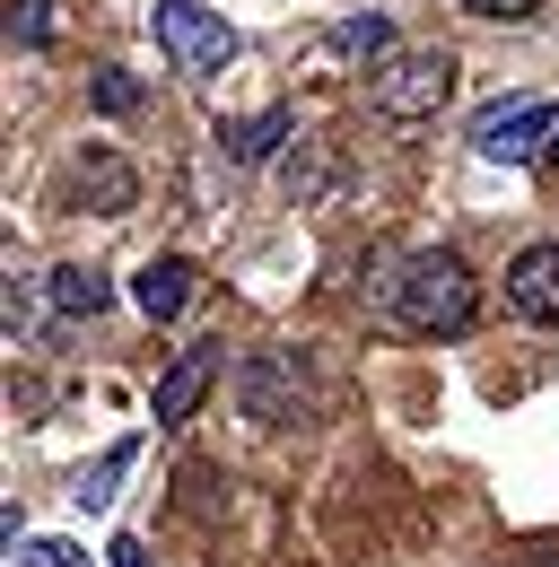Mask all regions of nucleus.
<instances>
[{
	"mask_svg": "<svg viewBox=\"0 0 559 567\" xmlns=\"http://www.w3.org/2000/svg\"><path fill=\"white\" fill-rule=\"evenodd\" d=\"M551 567H559V559H551Z\"/></svg>",
	"mask_w": 559,
	"mask_h": 567,
	"instance_id": "obj_20",
	"label": "nucleus"
},
{
	"mask_svg": "<svg viewBox=\"0 0 559 567\" xmlns=\"http://www.w3.org/2000/svg\"><path fill=\"white\" fill-rule=\"evenodd\" d=\"M210 375H218V341H193V350L157 375V427H184V420H193V402L210 393Z\"/></svg>",
	"mask_w": 559,
	"mask_h": 567,
	"instance_id": "obj_7",
	"label": "nucleus"
},
{
	"mask_svg": "<svg viewBox=\"0 0 559 567\" xmlns=\"http://www.w3.org/2000/svg\"><path fill=\"white\" fill-rule=\"evenodd\" d=\"M288 132H297V114L272 105V114H254V123H227V132H218V157H227V166H263Z\"/></svg>",
	"mask_w": 559,
	"mask_h": 567,
	"instance_id": "obj_9",
	"label": "nucleus"
},
{
	"mask_svg": "<svg viewBox=\"0 0 559 567\" xmlns=\"http://www.w3.org/2000/svg\"><path fill=\"white\" fill-rule=\"evenodd\" d=\"M105 559H114V567H149V550H140V542H114Z\"/></svg>",
	"mask_w": 559,
	"mask_h": 567,
	"instance_id": "obj_18",
	"label": "nucleus"
},
{
	"mask_svg": "<svg viewBox=\"0 0 559 567\" xmlns=\"http://www.w3.org/2000/svg\"><path fill=\"white\" fill-rule=\"evenodd\" d=\"M184 297H193V262H184V254H157V262L132 271V306L149 315V323H175Z\"/></svg>",
	"mask_w": 559,
	"mask_h": 567,
	"instance_id": "obj_8",
	"label": "nucleus"
},
{
	"mask_svg": "<svg viewBox=\"0 0 559 567\" xmlns=\"http://www.w3.org/2000/svg\"><path fill=\"white\" fill-rule=\"evenodd\" d=\"M551 166H559V132H551Z\"/></svg>",
	"mask_w": 559,
	"mask_h": 567,
	"instance_id": "obj_19",
	"label": "nucleus"
},
{
	"mask_svg": "<svg viewBox=\"0 0 559 567\" xmlns=\"http://www.w3.org/2000/svg\"><path fill=\"white\" fill-rule=\"evenodd\" d=\"M464 9H472V18H533L542 0H464Z\"/></svg>",
	"mask_w": 559,
	"mask_h": 567,
	"instance_id": "obj_17",
	"label": "nucleus"
},
{
	"mask_svg": "<svg viewBox=\"0 0 559 567\" xmlns=\"http://www.w3.org/2000/svg\"><path fill=\"white\" fill-rule=\"evenodd\" d=\"M385 306H394V323H411V332H472V315H481V288L464 271V254H411L394 280H385Z\"/></svg>",
	"mask_w": 559,
	"mask_h": 567,
	"instance_id": "obj_1",
	"label": "nucleus"
},
{
	"mask_svg": "<svg viewBox=\"0 0 559 567\" xmlns=\"http://www.w3.org/2000/svg\"><path fill=\"white\" fill-rule=\"evenodd\" d=\"M551 132H559L551 96H507V105H489L481 123H472V148H481L489 166H525V157H542Z\"/></svg>",
	"mask_w": 559,
	"mask_h": 567,
	"instance_id": "obj_5",
	"label": "nucleus"
},
{
	"mask_svg": "<svg viewBox=\"0 0 559 567\" xmlns=\"http://www.w3.org/2000/svg\"><path fill=\"white\" fill-rule=\"evenodd\" d=\"M333 53H342V62H385V53H394V27H385L376 9H358V18L333 27Z\"/></svg>",
	"mask_w": 559,
	"mask_h": 567,
	"instance_id": "obj_12",
	"label": "nucleus"
},
{
	"mask_svg": "<svg viewBox=\"0 0 559 567\" xmlns=\"http://www.w3.org/2000/svg\"><path fill=\"white\" fill-rule=\"evenodd\" d=\"M149 27H157V53H166L175 71H193V79H218L236 62V27H227L218 9H202V0H157Z\"/></svg>",
	"mask_w": 559,
	"mask_h": 567,
	"instance_id": "obj_3",
	"label": "nucleus"
},
{
	"mask_svg": "<svg viewBox=\"0 0 559 567\" xmlns=\"http://www.w3.org/2000/svg\"><path fill=\"white\" fill-rule=\"evenodd\" d=\"M9 567H96V559H79L70 542H27V550H9Z\"/></svg>",
	"mask_w": 559,
	"mask_h": 567,
	"instance_id": "obj_16",
	"label": "nucleus"
},
{
	"mask_svg": "<svg viewBox=\"0 0 559 567\" xmlns=\"http://www.w3.org/2000/svg\"><path fill=\"white\" fill-rule=\"evenodd\" d=\"M455 96V53H385L376 79H367V105L385 114V123H428L437 105Z\"/></svg>",
	"mask_w": 559,
	"mask_h": 567,
	"instance_id": "obj_2",
	"label": "nucleus"
},
{
	"mask_svg": "<svg viewBox=\"0 0 559 567\" xmlns=\"http://www.w3.org/2000/svg\"><path fill=\"white\" fill-rule=\"evenodd\" d=\"M236 402H245L254 427H297L306 411H315V384H306L297 350H254L245 367H236Z\"/></svg>",
	"mask_w": 559,
	"mask_h": 567,
	"instance_id": "obj_4",
	"label": "nucleus"
},
{
	"mask_svg": "<svg viewBox=\"0 0 559 567\" xmlns=\"http://www.w3.org/2000/svg\"><path fill=\"white\" fill-rule=\"evenodd\" d=\"M132 166H123V157H88V166H79V202H88V210L96 218H123L132 210Z\"/></svg>",
	"mask_w": 559,
	"mask_h": 567,
	"instance_id": "obj_10",
	"label": "nucleus"
},
{
	"mask_svg": "<svg viewBox=\"0 0 559 567\" xmlns=\"http://www.w3.org/2000/svg\"><path fill=\"white\" fill-rule=\"evenodd\" d=\"M53 306H62V315H105V306H114V280L88 271V262H62V271H53Z\"/></svg>",
	"mask_w": 559,
	"mask_h": 567,
	"instance_id": "obj_11",
	"label": "nucleus"
},
{
	"mask_svg": "<svg viewBox=\"0 0 559 567\" xmlns=\"http://www.w3.org/2000/svg\"><path fill=\"white\" fill-rule=\"evenodd\" d=\"M132 105H140L132 71H96V114H132Z\"/></svg>",
	"mask_w": 559,
	"mask_h": 567,
	"instance_id": "obj_15",
	"label": "nucleus"
},
{
	"mask_svg": "<svg viewBox=\"0 0 559 567\" xmlns=\"http://www.w3.org/2000/svg\"><path fill=\"white\" fill-rule=\"evenodd\" d=\"M507 306L525 323H559V245H525L507 262Z\"/></svg>",
	"mask_w": 559,
	"mask_h": 567,
	"instance_id": "obj_6",
	"label": "nucleus"
},
{
	"mask_svg": "<svg viewBox=\"0 0 559 567\" xmlns=\"http://www.w3.org/2000/svg\"><path fill=\"white\" fill-rule=\"evenodd\" d=\"M9 44H53V9L44 0H18L9 9Z\"/></svg>",
	"mask_w": 559,
	"mask_h": 567,
	"instance_id": "obj_14",
	"label": "nucleus"
},
{
	"mask_svg": "<svg viewBox=\"0 0 559 567\" xmlns=\"http://www.w3.org/2000/svg\"><path fill=\"white\" fill-rule=\"evenodd\" d=\"M123 472H132V445H114V454H105V463H96V472H79V506H105V497H114V481H123Z\"/></svg>",
	"mask_w": 559,
	"mask_h": 567,
	"instance_id": "obj_13",
	"label": "nucleus"
}]
</instances>
